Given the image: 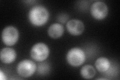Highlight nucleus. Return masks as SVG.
<instances>
[{"instance_id": "obj_1", "label": "nucleus", "mask_w": 120, "mask_h": 80, "mask_svg": "<svg viewBox=\"0 0 120 80\" xmlns=\"http://www.w3.org/2000/svg\"><path fill=\"white\" fill-rule=\"evenodd\" d=\"M49 13L48 10L42 6H36L30 10L29 19L31 23L35 26H42L47 22Z\"/></svg>"}, {"instance_id": "obj_2", "label": "nucleus", "mask_w": 120, "mask_h": 80, "mask_svg": "<svg viewBox=\"0 0 120 80\" xmlns=\"http://www.w3.org/2000/svg\"><path fill=\"white\" fill-rule=\"evenodd\" d=\"M66 59L71 66L78 67L85 62L86 55L84 51L81 48H73L67 53Z\"/></svg>"}, {"instance_id": "obj_3", "label": "nucleus", "mask_w": 120, "mask_h": 80, "mask_svg": "<svg viewBox=\"0 0 120 80\" xmlns=\"http://www.w3.org/2000/svg\"><path fill=\"white\" fill-rule=\"evenodd\" d=\"M50 50L48 46L43 43H38L35 44L31 50L32 58L36 61L42 62L49 55Z\"/></svg>"}, {"instance_id": "obj_4", "label": "nucleus", "mask_w": 120, "mask_h": 80, "mask_svg": "<svg viewBox=\"0 0 120 80\" xmlns=\"http://www.w3.org/2000/svg\"><path fill=\"white\" fill-rule=\"evenodd\" d=\"M37 69V66L33 61L30 60H24L21 61L17 66L18 74L24 78L32 76Z\"/></svg>"}, {"instance_id": "obj_5", "label": "nucleus", "mask_w": 120, "mask_h": 80, "mask_svg": "<svg viewBox=\"0 0 120 80\" xmlns=\"http://www.w3.org/2000/svg\"><path fill=\"white\" fill-rule=\"evenodd\" d=\"M2 38L3 43L8 46L16 44L19 39V32L13 26H8L3 30Z\"/></svg>"}, {"instance_id": "obj_6", "label": "nucleus", "mask_w": 120, "mask_h": 80, "mask_svg": "<svg viewBox=\"0 0 120 80\" xmlns=\"http://www.w3.org/2000/svg\"><path fill=\"white\" fill-rule=\"evenodd\" d=\"M92 16L97 20H102L106 18L108 14V7L103 2L98 1L94 3L91 8Z\"/></svg>"}, {"instance_id": "obj_7", "label": "nucleus", "mask_w": 120, "mask_h": 80, "mask_svg": "<svg viewBox=\"0 0 120 80\" xmlns=\"http://www.w3.org/2000/svg\"><path fill=\"white\" fill-rule=\"evenodd\" d=\"M66 27L68 32L74 36L80 35L85 29L83 23L78 19H72L68 22Z\"/></svg>"}, {"instance_id": "obj_8", "label": "nucleus", "mask_w": 120, "mask_h": 80, "mask_svg": "<svg viewBox=\"0 0 120 80\" xmlns=\"http://www.w3.org/2000/svg\"><path fill=\"white\" fill-rule=\"evenodd\" d=\"M17 57L16 52L14 49L11 48H4L1 50L0 58L1 61L5 64L13 62Z\"/></svg>"}, {"instance_id": "obj_9", "label": "nucleus", "mask_w": 120, "mask_h": 80, "mask_svg": "<svg viewBox=\"0 0 120 80\" xmlns=\"http://www.w3.org/2000/svg\"><path fill=\"white\" fill-rule=\"evenodd\" d=\"M48 35L52 39H57L61 37L64 32V28L59 23H54L51 25L48 30Z\"/></svg>"}, {"instance_id": "obj_10", "label": "nucleus", "mask_w": 120, "mask_h": 80, "mask_svg": "<svg viewBox=\"0 0 120 80\" xmlns=\"http://www.w3.org/2000/svg\"><path fill=\"white\" fill-rule=\"evenodd\" d=\"M110 61L105 57H100L95 62L96 69L101 72H105L108 71L110 67Z\"/></svg>"}, {"instance_id": "obj_11", "label": "nucleus", "mask_w": 120, "mask_h": 80, "mask_svg": "<svg viewBox=\"0 0 120 80\" xmlns=\"http://www.w3.org/2000/svg\"><path fill=\"white\" fill-rule=\"evenodd\" d=\"M81 75L82 77L86 79H90L93 78L96 75V72L92 66L87 65L82 67L81 69Z\"/></svg>"}, {"instance_id": "obj_12", "label": "nucleus", "mask_w": 120, "mask_h": 80, "mask_svg": "<svg viewBox=\"0 0 120 80\" xmlns=\"http://www.w3.org/2000/svg\"><path fill=\"white\" fill-rule=\"evenodd\" d=\"M50 66L46 62L39 64L37 68L38 73L40 75H45L49 71Z\"/></svg>"}, {"instance_id": "obj_13", "label": "nucleus", "mask_w": 120, "mask_h": 80, "mask_svg": "<svg viewBox=\"0 0 120 80\" xmlns=\"http://www.w3.org/2000/svg\"><path fill=\"white\" fill-rule=\"evenodd\" d=\"M69 19V16L66 14H60L59 16L58 17V20L61 23L64 24L68 21Z\"/></svg>"}, {"instance_id": "obj_14", "label": "nucleus", "mask_w": 120, "mask_h": 80, "mask_svg": "<svg viewBox=\"0 0 120 80\" xmlns=\"http://www.w3.org/2000/svg\"><path fill=\"white\" fill-rule=\"evenodd\" d=\"M2 77H3L4 78V79H6V78H5V76H3V73H2V71H1V79H2Z\"/></svg>"}]
</instances>
